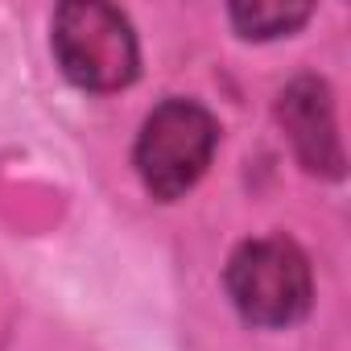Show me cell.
<instances>
[{
	"mask_svg": "<svg viewBox=\"0 0 351 351\" xmlns=\"http://www.w3.org/2000/svg\"><path fill=\"white\" fill-rule=\"evenodd\" d=\"M219 149L215 116L195 99H165L136 136V173L153 199H182Z\"/></svg>",
	"mask_w": 351,
	"mask_h": 351,
	"instance_id": "6da1fadb",
	"label": "cell"
},
{
	"mask_svg": "<svg viewBox=\"0 0 351 351\" xmlns=\"http://www.w3.org/2000/svg\"><path fill=\"white\" fill-rule=\"evenodd\" d=\"M228 293L244 322L252 326H293L306 318L314 298L310 261L285 236H261L232 252L228 261Z\"/></svg>",
	"mask_w": 351,
	"mask_h": 351,
	"instance_id": "7a4b0ae2",
	"label": "cell"
},
{
	"mask_svg": "<svg viewBox=\"0 0 351 351\" xmlns=\"http://www.w3.org/2000/svg\"><path fill=\"white\" fill-rule=\"evenodd\" d=\"M54 54L62 75L87 91H120L141 66L128 17L95 0H75L54 13Z\"/></svg>",
	"mask_w": 351,
	"mask_h": 351,
	"instance_id": "3957f363",
	"label": "cell"
},
{
	"mask_svg": "<svg viewBox=\"0 0 351 351\" xmlns=\"http://www.w3.org/2000/svg\"><path fill=\"white\" fill-rule=\"evenodd\" d=\"M277 120L310 173L339 178L343 145H339V128H335V104H330V91L322 79H314V75L293 79L277 99Z\"/></svg>",
	"mask_w": 351,
	"mask_h": 351,
	"instance_id": "277c9868",
	"label": "cell"
},
{
	"mask_svg": "<svg viewBox=\"0 0 351 351\" xmlns=\"http://www.w3.org/2000/svg\"><path fill=\"white\" fill-rule=\"evenodd\" d=\"M310 21V5H289V0H252V5H232V25L244 38H281Z\"/></svg>",
	"mask_w": 351,
	"mask_h": 351,
	"instance_id": "5b68a950",
	"label": "cell"
}]
</instances>
